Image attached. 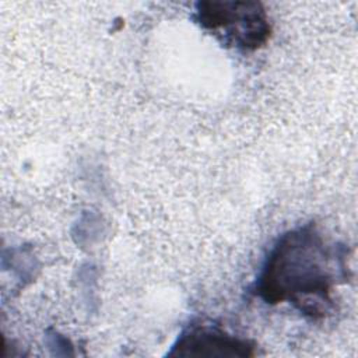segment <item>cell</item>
I'll return each instance as SVG.
<instances>
[{
    "label": "cell",
    "instance_id": "2",
    "mask_svg": "<svg viewBox=\"0 0 358 358\" xmlns=\"http://www.w3.org/2000/svg\"><path fill=\"white\" fill-rule=\"evenodd\" d=\"M193 20L227 46L255 52L264 46L271 25L264 6L253 0H204L194 6Z\"/></svg>",
    "mask_w": 358,
    "mask_h": 358
},
{
    "label": "cell",
    "instance_id": "3",
    "mask_svg": "<svg viewBox=\"0 0 358 358\" xmlns=\"http://www.w3.org/2000/svg\"><path fill=\"white\" fill-rule=\"evenodd\" d=\"M255 345L211 324H190L185 329L168 355L171 357H252Z\"/></svg>",
    "mask_w": 358,
    "mask_h": 358
},
{
    "label": "cell",
    "instance_id": "1",
    "mask_svg": "<svg viewBox=\"0 0 358 358\" xmlns=\"http://www.w3.org/2000/svg\"><path fill=\"white\" fill-rule=\"evenodd\" d=\"M347 250L329 243L313 224L281 235L270 250L256 282L267 303L289 302L303 315L323 317L331 308V292L347 280Z\"/></svg>",
    "mask_w": 358,
    "mask_h": 358
}]
</instances>
